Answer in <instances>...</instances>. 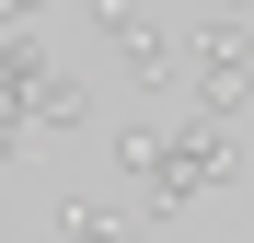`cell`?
Instances as JSON below:
<instances>
[{
	"instance_id": "52a82bcc",
	"label": "cell",
	"mask_w": 254,
	"mask_h": 243,
	"mask_svg": "<svg viewBox=\"0 0 254 243\" xmlns=\"http://www.w3.org/2000/svg\"><path fill=\"white\" fill-rule=\"evenodd\" d=\"M23 139H35V128H23V104L0 93V162H23Z\"/></svg>"
},
{
	"instance_id": "6da1fadb",
	"label": "cell",
	"mask_w": 254,
	"mask_h": 243,
	"mask_svg": "<svg viewBox=\"0 0 254 243\" xmlns=\"http://www.w3.org/2000/svg\"><path fill=\"white\" fill-rule=\"evenodd\" d=\"M231 174H243V139L220 128V116H185V128H162V174L139 185V209H150V220H174L185 197L231 185Z\"/></svg>"
},
{
	"instance_id": "277c9868",
	"label": "cell",
	"mask_w": 254,
	"mask_h": 243,
	"mask_svg": "<svg viewBox=\"0 0 254 243\" xmlns=\"http://www.w3.org/2000/svg\"><path fill=\"white\" fill-rule=\"evenodd\" d=\"M58 232H69V243H139V220H127V209H93V197H81Z\"/></svg>"
},
{
	"instance_id": "8992f818",
	"label": "cell",
	"mask_w": 254,
	"mask_h": 243,
	"mask_svg": "<svg viewBox=\"0 0 254 243\" xmlns=\"http://www.w3.org/2000/svg\"><path fill=\"white\" fill-rule=\"evenodd\" d=\"M150 12H139V0H93V35H104V47H127V35H139Z\"/></svg>"
},
{
	"instance_id": "ba28073f",
	"label": "cell",
	"mask_w": 254,
	"mask_h": 243,
	"mask_svg": "<svg viewBox=\"0 0 254 243\" xmlns=\"http://www.w3.org/2000/svg\"><path fill=\"white\" fill-rule=\"evenodd\" d=\"M35 12H47V0H0V35H35Z\"/></svg>"
},
{
	"instance_id": "7a4b0ae2",
	"label": "cell",
	"mask_w": 254,
	"mask_h": 243,
	"mask_svg": "<svg viewBox=\"0 0 254 243\" xmlns=\"http://www.w3.org/2000/svg\"><path fill=\"white\" fill-rule=\"evenodd\" d=\"M174 81H196V116L231 128V116L254 104V35L243 23H196L185 47H174Z\"/></svg>"
},
{
	"instance_id": "3957f363",
	"label": "cell",
	"mask_w": 254,
	"mask_h": 243,
	"mask_svg": "<svg viewBox=\"0 0 254 243\" xmlns=\"http://www.w3.org/2000/svg\"><path fill=\"white\" fill-rule=\"evenodd\" d=\"M116 58H127V81H139V93H162V81H174V35H162V23H139Z\"/></svg>"
},
{
	"instance_id": "9c48e42d",
	"label": "cell",
	"mask_w": 254,
	"mask_h": 243,
	"mask_svg": "<svg viewBox=\"0 0 254 243\" xmlns=\"http://www.w3.org/2000/svg\"><path fill=\"white\" fill-rule=\"evenodd\" d=\"M243 12H254V0H220V23H243Z\"/></svg>"
},
{
	"instance_id": "5b68a950",
	"label": "cell",
	"mask_w": 254,
	"mask_h": 243,
	"mask_svg": "<svg viewBox=\"0 0 254 243\" xmlns=\"http://www.w3.org/2000/svg\"><path fill=\"white\" fill-rule=\"evenodd\" d=\"M116 162H127V185H150L162 174V128H116Z\"/></svg>"
}]
</instances>
